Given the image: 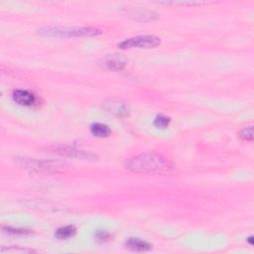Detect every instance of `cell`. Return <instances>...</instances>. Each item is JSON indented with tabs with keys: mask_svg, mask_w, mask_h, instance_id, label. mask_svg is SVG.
<instances>
[{
	"mask_svg": "<svg viewBox=\"0 0 254 254\" xmlns=\"http://www.w3.org/2000/svg\"><path fill=\"white\" fill-rule=\"evenodd\" d=\"M126 169L138 173L165 174L172 170L173 165L160 154L144 153L126 161Z\"/></svg>",
	"mask_w": 254,
	"mask_h": 254,
	"instance_id": "6da1fadb",
	"label": "cell"
},
{
	"mask_svg": "<svg viewBox=\"0 0 254 254\" xmlns=\"http://www.w3.org/2000/svg\"><path fill=\"white\" fill-rule=\"evenodd\" d=\"M39 33L46 37H81L97 36L101 34V30L95 27H45L39 30Z\"/></svg>",
	"mask_w": 254,
	"mask_h": 254,
	"instance_id": "7a4b0ae2",
	"label": "cell"
},
{
	"mask_svg": "<svg viewBox=\"0 0 254 254\" xmlns=\"http://www.w3.org/2000/svg\"><path fill=\"white\" fill-rule=\"evenodd\" d=\"M161 40L159 37L154 35H141L132 38H128L118 44L120 49H132V48H143L151 49L159 46Z\"/></svg>",
	"mask_w": 254,
	"mask_h": 254,
	"instance_id": "3957f363",
	"label": "cell"
},
{
	"mask_svg": "<svg viewBox=\"0 0 254 254\" xmlns=\"http://www.w3.org/2000/svg\"><path fill=\"white\" fill-rule=\"evenodd\" d=\"M19 164L24 168L36 172H56L64 167V164H61L59 162L39 161L28 158L20 159Z\"/></svg>",
	"mask_w": 254,
	"mask_h": 254,
	"instance_id": "277c9868",
	"label": "cell"
},
{
	"mask_svg": "<svg viewBox=\"0 0 254 254\" xmlns=\"http://www.w3.org/2000/svg\"><path fill=\"white\" fill-rule=\"evenodd\" d=\"M53 152L67 156L72 158H77V159H83V160H95L98 158V156L90 151L76 149L74 147L70 146H53L50 148Z\"/></svg>",
	"mask_w": 254,
	"mask_h": 254,
	"instance_id": "5b68a950",
	"label": "cell"
},
{
	"mask_svg": "<svg viewBox=\"0 0 254 254\" xmlns=\"http://www.w3.org/2000/svg\"><path fill=\"white\" fill-rule=\"evenodd\" d=\"M126 64H127V60L122 55L113 54V55L106 56L102 60L100 65L102 66L103 69L108 71H120L125 67Z\"/></svg>",
	"mask_w": 254,
	"mask_h": 254,
	"instance_id": "8992f818",
	"label": "cell"
},
{
	"mask_svg": "<svg viewBox=\"0 0 254 254\" xmlns=\"http://www.w3.org/2000/svg\"><path fill=\"white\" fill-rule=\"evenodd\" d=\"M105 109L117 117H127L129 115V107L121 101H109L105 103Z\"/></svg>",
	"mask_w": 254,
	"mask_h": 254,
	"instance_id": "52a82bcc",
	"label": "cell"
},
{
	"mask_svg": "<svg viewBox=\"0 0 254 254\" xmlns=\"http://www.w3.org/2000/svg\"><path fill=\"white\" fill-rule=\"evenodd\" d=\"M12 98L14 102L20 106L24 107H32L36 104L37 98L36 96L26 90H15L12 93Z\"/></svg>",
	"mask_w": 254,
	"mask_h": 254,
	"instance_id": "ba28073f",
	"label": "cell"
},
{
	"mask_svg": "<svg viewBox=\"0 0 254 254\" xmlns=\"http://www.w3.org/2000/svg\"><path fill=\"white\" fill-rule=\"evenodd\" d=\"M125 245L130 250L136 251V252H145V251H149L152 248V245L150 243H148L145 240L139 239L137 237L128 238Z\"/></svg>",
	"mask_w": 254,
	"mask_h": 254,
	"instance_id": "9c48e42d",
	"label": "cell"
},
{
	"mask_svg": "<svg viewBox=\"0 0 254 254\" xmlns=\"http://www.w3.org/2000/svg\"><path fill=\"white\" fill-rule=\"evenodd\" d=\"M91 132L97 137H108L111 133V130L107 124L97 122L91 125Z\"/></svg>",
	"mask_w": 254,
	"mask_h": 254,
	"instance_id": "30bf717a",
	"label": "cell"
},
{
	"mask_svg": "<svg viewBox=\"0 0 254 254\" xmlns=\"http://www.w3.org/2000/svg\"><path fill=\"white\" fill-rule=\"evenodd\" d=\"M76 232V228L74 225H66L63 227H60L56 230L55 235L58 239H68L73 237Z\"/></svg>",
	"mask_w": 254,
	"mask_h": 254,
	"instance_id": "8fae6325",
	"label": "cell"
},
{
	"mask_svg": "<svg viewBox=\"0 0 254 254\" xmlns=\"http://www.w3.org/2000/svg\"><path fill=\"white\" fill-rule=\"evenodd\" d=\"M170 122H171V118L168 116H165L163 114L156 116V118L154 119V125L161 129L167 128L169 126V124H170Z\"/></svg>",
	"mask_w": 254,
	"mask_h": 254,
	"instance_id": "7c38bea8",
	"label": "cell"
},
{
	"mask_svg": "<svg viewBox=\"0 0 254 254\" xmlns=\"http://www.w3.org/2000/svg\"><path fill=\"white\" fill-rule=\"evenodd\" d=\"M238 136L242 139V140H246V141H251L253 139V127L249 126V127H245L243 128L239 133Z\"/></svg>",
	"mask_w": 254,
	"mask_h": 254,
	"instance_id": "4fadbf2b",
	"label": "cell"
},
{
	"mask_svg": "<svg viewBox=\"0 0 254 254\" xmlns=\"http://www.w3.org/2000/svg\"><path fill=\"white\" fill-rule=\"evenodd\" d=\"M96 240L100 243H105V242H108L109 240H110L111 236L109 232L105 231V230H99L97 233H96Z\"/></svg>",
	"mask_w": 254,
	"mask_h": 254,
	"instance_id": "5bb4252c",
	"label": "cell"
},
{
	"mask_svg": "<svg viewBox=\"0 0 254 254\" xmlns=\"http://www.w3.org/2000/svg\"><path fill=\"white\" fill-rule=\"evenodd\" d=\"M6 232L8 233H12V234H27V233H31L30 230L27 229H22V228H12V227H4L3 228Z\"/></svg>",
	"mask_w": 254,
	"mask_h": 254,
	"instance_id": "9a60e30c",
	"label": "cell"
},
{
	"mask_svg": "<svg viewBox=\"0 0 254 254\" xmlns=\"http://www.w3.org/2000/svg\"><path fill=\"white\" fill-rule=\"evenodd\" d=\"M252 238H253V237H252V236H250V237H249V238H248V242H249V243H250V244H251V245H252V244H253V242H252Z\"/></svg>",
	"mask_w": 254,
	"mask_h": 254,
	"instance_id": "2e32d148",
	"label": "cell"
}]
</instances>
